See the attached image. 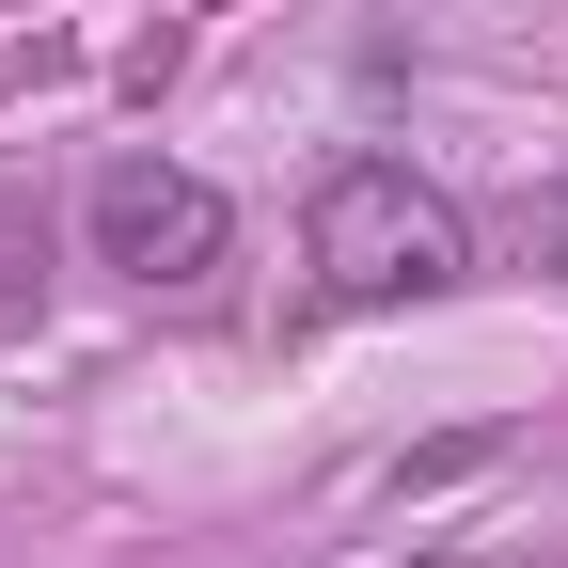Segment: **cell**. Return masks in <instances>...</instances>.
<instances>
[{
    "label": "cell",
    "instance_id": "3",
    "mask_svg": "<svg viewBox=\"0 0 568 568\" xmlns=\"http://www.w3.org/2000/svg\"><path fill=\"white\" fill-rule=\"evenodd\" d=\"M521 253H537V268H568V190H552V205H521Z\"/></svg>",
    "mask_w": 568,
    "mask_h": 568
},
{
    "label": "cell",
    "instance_id": "1",
    "mask_svg": "<svg viewBox=\"0 0 568 568\" xmlns=\"http://www.w3.org/2000/svg\"><path fill=\"white\" fill-rule=\"evenodd\" d=\"M458 205L395 174V159H347L316 190V268H332V301H426V284H458Z\"/></svg>",
    "mask_w": 568,
    "mask_h": 568
},
{
    "label": "cell",
    "instance_id": "2",
    "mask_svg": "<svg viewBox=\"0 0 568 568\" xmlns=\"http://www.w3.org/2000/svg\"><path fill=\"white\" fill-rule=\"evenodd\" d=\"M95 268H126V284L222 268V190L174 174V159H111V174H95Z\"/></svg>",
    "mask_w": 568,
    "mask_h": 568
}]
</instances>
